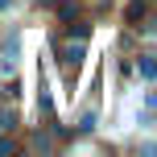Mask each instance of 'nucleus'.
I'll return each mask as SVG.
<instances>
[{
	"label": "nucleus",
	"mask_w": 157,
	"mask_h": 157,
	"mask_svg": "<svg viewBox=\"0 0 157 157\" xmlns=\"http://www.w3.org/2000/svg\"><path fill=\"white\" fill-rule=\"evenodd\" d=\"M71 33H75L78 41H83V37H87V33H91V29H87V25H83V21H78V17H75V25H71Z\"/></svg>",
	"instance_id": "5"
},
{
	"label": "nucleus",
	"mask_w": 157,
	"mask_h": 157,
	"mask_svg": "<svg viewBox=\"0 0 157 157\" xmlns=\"http://www.w3.org/2000/svg\"><path fill=\"white\" fill-rule=\"evenodd\" d=\"M0 128H17V112H0Z\"/></svg>",
	"instance_id": "4"
},
{
	"label": "nucleus",
	"mask_w": 157,
	"mask_h": 157,
	"mask_svg": "<svg viewBox=\"0 0 157 157\" xmlns=\"http://www.w3.org/2000/svg\"><path fill=\"white\" fill-rule=\"evenodd\" d=\"M78 62H83V46H71V50H66V66H71V71H75Z\"/></svg>",
	"instance_id": "2"
},
{
	"label": "nucleus",
	"mask_w": 157,
	"mask_h": 157,
	"mask_svg": "<svg viewBox=\"0 0 157 157\" xmlns=\"http://www.w3.org/2000/svg\"><path fill=\"white\" fill-rule=\"evenodd\" d=\"M141 75H145V78H153V75H157V66H153V58H141Z\"/></svg>",
	"instance_id": "6"
},
{
	"label": "nucleus",
	"mask_w": 157,
	"mask_h": 157,
	"mask_svg": "<svg viewBox=\"0 0 157 157\" xmlns=\"http://www.w3.org/2000/svg\"><path fill=\"white\" fill-rule=\"evenodd\" d=\"M78 128H83V132H91V128H95V112H83V116H78Z\"/></svg>",
	"instance_id": "3"
},
{
	"label": "nucleus",
	"mask_w": 157,
	"mask_h": 157,
	"mask_svg": "<svg viewBox=\"0 0 157 157\" xmlns=\"http://www.w3.org/2000/svg\"><path fill=\"white\" fill-rule=\"evenodd\" d=\"M58 17H66V21H75V17H78V4H75V0H62V4H58Z\"/></svg>",
	"instance_id": "1"
},
{
	"label": "nucleus",
	"mask_w": 157,
	"mask_h": 157,
	"mask_svg": "<svg viewBox=\"0 0 157 157\" xmlns=\"http://www.w3.org/2000/svg\"><path fill=\"white\" fill-rule=\"evenodd\" d=\"M8 4H13V0H0V8H8Z\"/></svg>",
	"instance_id": "7"
}]
</instances>
